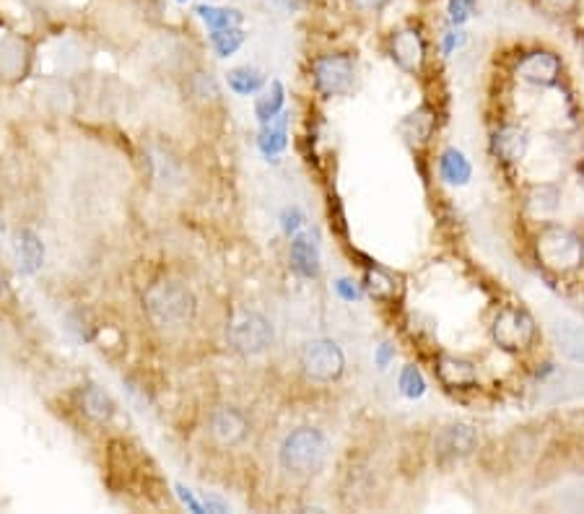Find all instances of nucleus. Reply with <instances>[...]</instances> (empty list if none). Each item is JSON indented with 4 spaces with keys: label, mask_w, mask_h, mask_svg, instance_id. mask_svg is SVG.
<instances>
[{
    "label": "nucleus",
    "mask_w": 584,
    "mask_h": 514,
    "mask_svg": "<svg viewBox=\"0 0 584 514\" xmlns=\"http://www.w3.org/2000/svg\"><path fill=\"white\" fill-rule=\"evenodd\" d=\"M143 306L151 323L158 327H182L193 323L197 312V299L195 294L179 281H156L146 288L143 294Z\"/></svg>",
    "instance_id": "nucleus-1"
},
{
    "label": "nucleus",
    "mask_w": 584,
    "mask_h": 514,
    "mask_svg": "<svg viewBox=\"0 0 584 514\" xmlns=\"http://www.w3.org/2000/svg\"><path fill=\"white\" fill-rule=\"evenodd\" d=\"M328 452H330V444H328V439L320 429L299 426L283 439L278 460L283 465V470H289L292 476L307 478L322 470Z\"/></svg>",
    "instance_id": "nucleus-2"
},
{
    "label": "nucleus",
    "mask_w": 584,
    "mask_h": 514,
    "mask_svg": "<svg viewBox=\"0 0 584 514\" xmlns=\"http://www.w3.org/2000/svg\"><path fill=\"white\" fill-rule=\"evenodd\" d=\"M535 252H538L541 266L559 273V276L571 273L584 263L582 237L564 227H545L538 234Z\"/></svg>",
    "instance_id": "nucleus-3"
},
{
    "label": "nucleus",
    "mask_w": 584,
    "mask_h": 514,
    "mask_svg": "<svg viewBox=\"0 0 584 514\" xmlns=\"http://www.w3.org/2000/svg\"><path fill=\"white\" fill-rule=\"evenodd\" d=\"M491 338L506 354L527 351L535 341V320L522 306H504L491 323Z\"/></svg>",
    "instance_id": "nucleus-4"
},
{
    "label": "nucleus",
    "mask_w": 584,
    "mask_h": 514,
    "mask_svg": "<svg viewBox=\"0 0 584 514\" xmlns=\"http://www.w3.org/2000/svg\"><path fill=\"white\" fill-rule=\"evenodd\" d=\"M226 335H229L234 351H239L244 356H257L275 343V330H273L271 320L260 312H250V309L234 315Z\"/></svg>",
    "instance_id": "nucleus-5"
},
{
    "label": "nucleus",
    "mask_w": 584,
    "mask_h": 514,
    "mask_svg": "<svg viewBox=\"0 0 584 514\" xmlns=\"http://www.w3.org/2000/svg\"><path fill=\"white\" fill-rule=\"evenodd\" d=\"M302 372L304 377L311 382H335L340 380L343 369H346V356L340 351V345L330 338H317L310 341L302 348Z\"/></svg>",
    "instance_id": "nucleus-6"
},
{
    "label": "nucleus",
    "mask_w": 584,
    "mask_h": 514,
    "mask_svg": "<svg viewBox=\"0 0 584 514\" xmlns=\"http://www.w3.org/2000/svg\"><path fill=\"white\" fill-rule=\"evenodd\" d=\"M353 78H356V63H353V57L343 55V53L320 55L311 63L314 89L325 99L346 94L353 86Z\"/></svg>",
    "instance_id": "nucleus-7"
},
{
    "label": "nucleus",
    "mask_w": 584,
    "mask_h": 514,
    "mask_svg": "<svg viewBox=\"0 0 584 514\" xmlns=\"http://www.w3.org/2000/svg\"><path fill=\"white\" fill-rule=\"evenodd\" d=\"M475 447H478V434L467 423L445 426L434 439V455L439 465H452L457 460H465L467 455H473Z\"/></svg>",
    "instance_id": "nucleus-8"
},
{
    "label": "nucleus",
    "mask_w": 584,
    "mask_h": 514,
    "mask_svg": "<svg viewBox=\"0 0 584 514\" xmlns=\"http://www.w3.org/2000/svg\"><path fill=\"white\" fill-rule=\"evenodd\" d=\"M561 68L564 65H561L559 55H553L548 50H532L517 63V76L530 86L548 89V86H556V81L561 76Z\"/></svg>",
    "instance_id": "nucleus-9"
},
{
    "label": "nucleus",
    "mask_w": 584,
    "mask_h": 514,
    "mask_svg": "<svg viewBox=\"0 0 584 514\" xmlns=\"http://www.w3.org/2000/svg\"><path fill=\"white\" fill-rule=\"evenodd\" d=\"M389 55L397 63L400 71L406 73H418L424 60H426V42L421 37L418 29L406 26L400 32H395L389 39Z\"/></svg>",
    "instance_id": "nucleus-10"
},
{
    "label": "nucleus",
    "mask_w": 584,
    "mask_h": 514,
    "mask_svg": "<svg viewBox=\"0 0 584 514\" xmlns=\"http://www.w3.org/2000/svg\"><path fill=\"white\" fill-rule=\"evenodd\" d=\"M530 149V135L522 125H502L491 138V151L504 164H520Z\"/></svg>",
    "instance_id": "nucleus-11"
},
{
    "label": "nucleus",
    "mask_w": 584,
    "mask_h": 514,
    "mask_svg": "<svg viewBox=\"0 0 584 514\" xmlns=\"http://www.w3.org/2000/svg\"><path fill=\"white\" fill-rule=\"evenodd\" d=\"M247 432H250V423L244 419V413L232 408V405L218 408L214 416H211V434H214V439L221 447L239 444L242 439L247 437Z\"/></svg>",
    "instance_id": "nucleus-12"
},
{
    "label": "nucleus",
    "mask_w": 584,
    "mask_h": 514,
    "mask_svg": "<svg viewBox=\"0 0 584 514\" xmlns=\"http://www.w3.org/2000/svg\"><path fill=\"white\" fill-rule=\"evenodd\" d=\"M436 377L449 390H467L478 384V369L475 364L460 356H442L436 364Z\"/></svg>",
    "instance_id": "nucleus-13"
},
{
    "label": "nucleus",
    "mask_w": 584,
    "mask_h": 514,
    "mask_svg": "<svg viewBox=\"0 0 584 514\" xmlns=\"http://www.w3.org/2000/svg\"><path fill=\"white\" fill-rule=\"evenodd\" d=\"M292 266L299 276L304 278H314L320 276V247H317V239L311 234H293L292 239Z\"/></svg>",
    "instance_id": "nucleus-14"
},
{
    "label": "nucleus",
    "mask_w": 584,
    "mask_h": 514,
    "mask_svg": "<svg viewBox=\"0 0 584 514\" xmlns=\"http://www.w3.org/2000/svg\"><path fill=\"white\" fill-rule=\"evenodd\" d=\"M78 408L86 419L94 421V423H107L115 416V402L97 384H83L78 390Z\"/></svg>",
    "instance_id": "nucleus-15"
},
{
    "label": "nucleus",
    "mask_w": 584,
    "mask_h": 514,
    "mask_svg": "<svg viewBox=\"0 0 584 514\" xmlns=\"http://www.w3.org/2000/svg\"><path fill=\"white\" fill-rule=\"evenodd\" d=\"M16 260L24 276H34L42 263H44V247L42 239L32 228H21L16 234Z\"/></svg>",
    "instance_id": "nucleus-16"
},
{
    "label": "nucleus",
    "mask_w": 584,
    "mask_h": 514,
    "mask_svg": "<svg viewBox=\"0 0 584 514\" xmlns=\"http://www.w3.org/2000/svg\"><path fill=\"white\" fill-rule=\"evenodd\" d=\"M439 171L447 179L449 185H467L473 177V167L467 161V156L457 149H447L439 159Z\"/></svg>",
    "instance_id": "nucleus-17"
},
{
    "label": "nucleus",
    "mask_w": 584,
    "mask_h": 514,
    "mask_svg": "<svg viewBox=\"0 0 584 514\" xmlns=\"http://www.w3.org/2000/svg\"><path fill=\"white\" fill-rule=\"evenodd\" d=\"M283 102H286L283 83H281V81H271V86L257 96V102H254V114H257V120H260V122H271L273 117L281 114Z\"/></svg>",
    "instance_id": "nucleus-18"
},
{
    "label": "nucleus",
    "mask_w": 584,
    "mask_h": 514,
    "mask_svg": "<svg viewBox=\"0 0 584 514\" xmlns=\"http://www.w3.org/2000/svg\"><path fill=\"white\" fill-rule=\"evenodd\" d=\"M265 128H263V133L257 138V143H260V151L265 153V156H275V153H281L286 149V117L283 114H278V117H273L271 122H263Z\"/></svg>",
    "instance_id": "nucleus-19"
},
{
    "label": "nucleus",
    "mask_w": 584,
    "mask_h": 514,
    "mask_svg": "<svg viewBox=\"0 0 584 514\" xmlns=\"http://www.w3.org/2000/svg\"><path fill=\"white\" fill-rule=\"evenodd\" d=\"M195 14L206 21V26L215 32V29H232V26H242V14L234 8H215V5H197Z\"/></svg>",
    "instance_id": "nucleus-20"
},
{
    "label": "nucleus",
    "mask_w": 584,
    "mask_h": 514,
    "mask_svg": "<svg viewBox=\"0 0 584 514\" xmlns=\"http://www.w3.org/2000/svg\"><path fill=\"white\" fill-rule=\"evenodd\" d=\"M226 81H229V89L236 92V94H254V92H260L265 86V76L257 68H250V65L229 71Z\"/></svg>",
    "instance_id": "nucleus-21"
},
{
    "label": "nucleus",
    "mask_w": 584,
    "mask_h": 514,
    "mask_svg": "<svg viewBox=\"0 0 584 514\" xmlns=\"http://www.w3.org/2000/svg\"><path fill=\"white\" fill-rule=\"evenodd\" d=\"M556 338H559V348L564 351L569 359L574 362H584V330L577 325L564 323L556 327Z\"/></svg>",
    "instance_id": "nucleus-22"
},
{
    "label": "nucleus",
    "mask_w": 584,
    "mask_h": 514,
    "mask_svg": "<svg viewBox=\"0 0 584 514\" xmlns=\"http://www.w3.org/2000/svg\"><path fill=\"white\" fill-rule=\"evenodd\" d=\"M559 200H561V195L553 185H541V188H532L530 198H527V206L535 216H548L559 209Z\"/></svg>",
    "instance_id": "nucleus-23"
},
{
    "label": "nucleus",
    "mask_w": 584,
    "mask_h": 514,
    "mask_svg": "<svg viewBox=\"0 0 584 514\" xmlns=\"http://www.w3.org/2000/svg\"><path fill=\"white\" fill-rule=\"evenodd\" d=\"M211 44L221 57L234 55L242 44H244V32L242 26H232V29H215L211 32Z\"/></svg>",
    "instance_id": "nucleus-24"
},
{
    "label": "nucleus",
    "mask_w": 584,
    "mask_h": 514,
    "mask_svg": "<svg viewBox=\"0 0 584 514\" xmlns=\"http://www.w3.org/2000/svg\"><path fill=\"white\" fill-rule=\"evenodd\" d=\"M367 291H369L374 299H379V302H388L395 296V281H392V276L385 273L382 267H371L367 270Z\"/></svg>",
    "instance_id": "nucleus-25"
},
{
    "label": "nucleus",
    "mask_w": 584,
    "mask_h": 514,
    "mask_svg": "<svg viewBox=\"0 0 584 514\" xmlns=\"http://www.w3.org/2000/svg\"><path fill=\"white\" fill-rule=\"evenodd\" d=\"M400 393L410 400L421 398V395L426 393V382H424V377H421L418 366L408 364V366L400 372Z\"/></svg>",
    "instance_id": "nucleus-26"
},
{
    "label": "nucleus",
    "mask_w": 584,
    "mask_h": 514,
    "mask_svg": "<svg viewBox=\"0 0 584 514\" xmlns=\"http://www.w3.org/2000/svg\"><path fill=\"white\" fill-rule=\"evenodd\" d=\"M538 8L550 19H569L579 11V0H538Z\"/></svg>",
    "instance_id": "nucleus-27"
},
{
    "label": "nucleus",
    "mask_w": 584,
    "mask_h": 514,
    "mask_svg": "<svg viewBox=\"0 0 584 514\" xmlns=\"http://www.w3.org/2000/svg\"><path fill=\"white\" fill-rule=\"evenodd\" d=\"M475 11V0H449V19L452 24H465Z\"/></svg>",
    "instance_id": "nucleus-28"
},
{
    "label": "nucleus",
    "mask_w": 584,
    "mask_h": 514,
    "mask_svg": "<svg viewBox=\"0 0 584 514\" xmlns=\"http://www.w3.org/2000/svg\"><path fill=\"white\" fill-rule=\"evenodd\" d=\"M193 92L195 96H203V99H214V96H218V89H215L214 78H208L206 73H195Z\"/></svg>",
    "instance_id": "nucleus-29"
},
{
    "label": "nucleus",
    "mask_w": 584,
    "mask_h": 514,
    "mask_svg": "<svg viewBox=\"0 0 584 514\" xmlns=\"http://www.w3.org/2000/svg\"><path fill=\"white\" fill-rule=\"evenodd\" d=\"M349 3L356 11H361V14H374V11L385 8L388 0H349Z\"/></svg>",
    "instance_id": "nucleus-30"
},
{
    "label": "nucleus",
    "mask_w": 584,
    "mask_h": 514,
    "mask_svg": "<svg viewBox=\"0 0 584 514\" xmlns=\"http://www.w3.org/2000/svg\"><path fill=\"white\" fill-rule=\"evenodd\" d=\"M302 221H304V218H302V213H299L296 209L286 210V213H283V228H286L289 234H293L296 228L302 227Z\"/></svg>",
    "instance_id": "nucleus-31"
},
{
    "label": "nucleus",
    "mask_w": 584,
    "mask_h": 514,
    "mask_svg": "<svg viewBox=\"0 0 584 514\" xmlns=\"http://www.w3.org/2000/svg\"><path fill=\"white\" fill-rule=\"evenodd\" d=\"M177 491H179V496H182V501H185V504H190V509H193V512H197V514L206 512V509H203V501H197V499H195V496L190 494L185 486H177Z\"/></svg>",
    "instance_id": "nucleus-32"
},
{
    "label": "nucleus",
    "mask_w": 584,
    "mask_h": 514,
    "mask_svg": "<svg viewBox=\"0 0 584 514\" xmlns=\"http://www.w3.org/2000/svg\"><path fill=\"white\" fill-rule=\"evenodd\" d=\"M335 288H338V294H340L343 299H356V296H359L356 286L350 284V281H346V278H340V281L335 284Z\"/></svg>",
    "instance_id": "nucleus-33"
},
{
    "label": "nucleus",
    "mask_w": 584,
    "mask_h": 514,
    "mask_svg": "<svg viewBox=\"0 0 584 514\" xmlns=\"http://www.w3.org/2000/svg\"><path fill=\"white\" fill-rule=\"evenodd\" d=\"M392 356H395V348H392L389 343H382V345H379V351H377V364L385 369Z\"/></svg>",
    "instance_id": "nucleus-34"
},
{
    "label": "nucleus",
    "mask_w": 584,
    "mask_h": 514,
    "mask_svg": "<svg viewBox=\"0 0 584 514\" xmlns=\"http://www.w3.org/2000/svg\"><path fill=\"white\" fill-rule=\"evenodd\" d=\"M460 42H463V37H460V32H447V34H445V53H452V50H455V47H457V44H460Z\"/></svg>",
    "instance_id": "nucleus-35"
},
{
    "label": "nucleus",
    "mask_w": 584,
    "mask_h": 514,
    "mask_svg": "<svg viewBox=\"0 0 584 514\" xmlns=\"http://www.w3.org/2000/svg\"><path fill=\"white\" fill-rule=\"evenodd\" d=\"M271 3L281 11H296L302 5V0H271Z\"/></svg>",
    "instance_id": "nucleus-36"
},
{
    "label": "nucleus",
    "mask_w": 584,
    "mask_h": 514,
    "mask_svg": "<svg viewBox=\"0 0 584 514\" xmlns=\"http://www.w3.org/2000/svg\"><path fill=\"white\" fill-rule=\"evenodd\" d=\"M3 288H5V281H3V276H0V294H3Z\"/></svg>",
    "instance_id": "nucleus-37"
},
{
    "label": "nucleus",
    "mask_w": 584,
    "mask_h": 514,
    "mask_svg": "<svg viewBox=\"0 0 584 514\" xmlns=\"http://www.w3.org/2000/svg\"><path fill=\"white\" fill-rule=\"evenodd\" d=\"M582 53H584V39H582Z\"/></svg>",
    "instance_id": "nucleus-38"
},
{
    "label": "nucleus",
    "mask_w": 584,
    "mask_h": 514,
    "mask_svg": "<svg viewBox=\"0 0 584 514\" xmlns=\"http://www.w3.org/2000/svg\"><path fill=\"white\" fill-rule=\"evenodd\" d=\"M179 3H185V0H179Z\"/></svg>",
    "instance_id": "nucleus-39"
}]
</instances>
